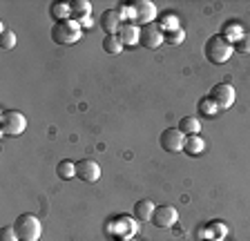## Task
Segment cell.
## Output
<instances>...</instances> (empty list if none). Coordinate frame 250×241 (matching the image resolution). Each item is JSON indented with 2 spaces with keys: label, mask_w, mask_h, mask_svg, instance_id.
Returning a JSON list of instances; mask_svg holds the SVG:
<instances>
[{
  "label": "cell",
  "mask_w": 250,
  "mask_h": 241,
  "mask_svg": "<svg viewBox=\"0 0 250 241\" xmlns=\"http://www.w3.org/2000/svg\"><path fill=\"white\" fill-rule=\"evenodd\" d=\"M232 52H234L232 42H228L221 34L210 36L208 42H206V58H208V63H212V65L228 63L230 56H232Z\"/></svg>",
  "instance_id": "1"
},
{
  "label": "cell",
  "mask_w": 250,
  "mask_h": 241,
  "mask_svg": "<svg viewBox=\"0 0 250 241\" xmlns=\"http://www.w3.org/2000/svg\"><path fill=\"white\" fill-rule=\"evenodd\" d=\"M81 36H83V27L78 25L74 18L54 22L52 27V40L56 45H74V42L81 40Z\"/></svg>",
  "instance_id": "2"
},
{
  "label": "cell",
  "mask_w": 250,
  "mask_h": 241,
  "mask_svg": "<svg viewBox=\"0 0 250 241\" xmlns=\"http://www.w3.org/2000/svg\"><path fill=\"white\" fill-rule=\"evenodd\" d=\"M14 230L18 235V241H38L42 235L41 219L34 215H21L14 221Z\"/></svg>",
  "instance_id": "3"
},
{
  "label": "cell",
  "mask_w": 250,
  "mask_h": 241,
  "mask_svg": "<svg viewBox=\"0 0 250 241\" xmlns=\"http://www.w3.org/2000/svg\"><path fill=\"white\" fill-rule=\"evenodd\" d=\"M27 130V119L22 112L18 110H5L0 114V132L5 137H21L22 132Z\"/></svg>",
  "instance_id": "4"
},
{
  "label": "cell",
  "mask_w": 250,
  "mask_h": 241,
  "mask_svg": "<svg viewBox=\"0 0 250 241\" xmlns=\"http://www.w3.org/2000/svg\"><path fill=\"white\" fill-rule=\"evenodd\" d=\"M210 99L217 103L219 110H228L234 105V99H237V92L230 83H217L212 89H210Z\"/></svg>",
  "instance_id": "5"
},
{
  "label": "cell",
  "mask_w": 250,
  "mask_h": 241,
  "mask_svg": "<svg viewBox=\"0 0 250 241\" xmlns=\"http://www.w3.org/2000/svg\"><path fill=\"white\" fill-rule=\"evenodd\" d=\"M159 143H161V147L166 152L177 154V152H181L183 145H186V134H183L179 127H167V130H163L161 137H159Z\"/></svg>",
  "instance_id": "6"
},
{
  "label": "cell",
  "mask_w": 250,
  "mask_h": 241,
  "mask_svg": "<svg viewBox=\"0 0 250 241\" xmlns=\"http://www.w3.org/2000/svg\"><path fill=\"white\" fill-rule=\"evenodd\" d=\"M139 42L143 45V47H147V49H156V47H161L163 42H166V32H163L159 25L150 22V25L141 27V38H139Z\"/></svg>",
  "instance_id": "7"
},
{
  "label": "cell",
  "mask_w": 250,
  "mask_h": 241,
  "mask_svg": "<svg viewBox=\"0 0 250 241\" xmlns=\"http://www.w3.org/2000/svg\"><path fill=\"white\" fill-rule=\"evenodd\" d=\"M76 177L85 183H96L101 179V165L92 159H81L76 163Z\"/></svg>",
  "instance_id": "8"
},
{
  "label": "cell",
  "mask_w": 250,
  "mask_h": 241,
  "mask_svg": "<svg viewBox=\"0 0 250 241\" xmlns=\"http://www.w3.org/2000/svg\"><path fill=\"white\" fill-rule=\"evenodd\" d=\"M132 7H134V22L139 27L150 25V22L156 18V7H154V2H150V0H136Z\"/></svg>",
  "instance_id": "9"
},
{
  "label": "cell",
  "mask_w": 250,
  "mask_h": 241,
  "mask_svg": "<svg viewBox=\"0 0 250 241\" xmlns=\"http://www.w3.org/2000/svg\"><path fill=\"white\" fill-rule=\"evenodd\" d=\"M179 219V212L174 205H156L154 217H152V223L156 228H172Z\"/></svg>",
  "instance_id": "10"
},
{
  "label": "cell",
  "mask_w": 250,
  "mask_h": 241,
  "mask_svg": "<svg viewBox=\"0 0 250 241\" xmlns=\"http://www.w3.org/2000/svg\"><path fill=\"white\" fill-rule=\"evenodd\" d=\"M116 36H119L121 42H123V45H127V47H132V45H139L141 27L136 25V22H123Z\"/></svg>",
  "instance_id": "11"
},
{
  "label": "cell",
  "mask_w": 250,
  "mask_h": 241,
  "mask_svg": "<svg viewBox=\"0 0 250 241\" xmlns=\"http://www.w3.org/2000/svg\"><path fill=\"white\" fill-rule=\"evenodd\" d=\"M121 25H123V22H121V14L116 9H109L101 16V27L105 29V36H114V34H119Z\"/></svg>",
  "instance_id": "12"
},
{
  "label": "cell",
  "mask_w": 250,
  "mask_h": 241,
  "mask_svg": "<svg viewBox=\"0 0 250 241\" xmlns=\"http://www.w3.org/2000/svg\"><path fill=\"white\" fill-rule=\"evenodd\" d=\"M154 210H156L154 201L141 199L139 203L134 205V217H136L139 221H152V217H154Z\"/></svg>",
  "instance_id": "13"
},
{
  "label": "cell",
  "mask_w": 250,
  "mask_h": 241,
  "mask_svg": "<svg viewBox=\"0 0 250 241\" xmlns=\"http://www.w3.org/2000/svg\"><path fill=\"white\" fill-rule=\"evenodd\" d=\"M49 14H52L54 22L69 20V18H72V5H69V2H52Z\"/></svg>",
  "instance_id": "14"
},
{
  "label": "cell",
  "mask_w": 250,
  "mask_h": 241,
  "mask_svg": "<svg viewBox=\"0 0 250 241\" xmlns=\"http://www.w3.org/2000/svg\"><path fill=\"white\" fill-rule=\"evenodd\" d=\"M203 147H206L203 139L199 137V134H190V137H186V145H183V152L190 154V157H199V154L203 152Z\"/></svg>",
  "instance_id": "15"
},
{
  "label": "cell",
  "mask_w": 250,
  "mask_h": 241,
  "mask_svg": "<svg viewBox=\"0 0 250 241\" xmlns=\"http://www.w3.org/2000/svg\"><path fill=\"white\" fill-rule=\"evenodd\" d=\"M72 16L74 20H83V18L92 16V5L87 0H74L72 2Z\"/></svg>",
  "instance_id": "16"
},
{
  "label": "cell",
  "mask_w": 250,
  "mask_h": 241,
  "mask_svg": "<svg viewBox=\"0 0 250 241\" xmlns=\"http://www.w3.org/2000/svg\"><path fill=\"white\" fill-rule=\"evenodd\" d=\"M197 110H199V116H206V119H214L217 116V112H219V107H217V103H214L210 96H206V99H201L197 103Z\"/></svg>",
  "instance_id": "17"
},
{
  "label": "cell",
  "mask_w": 250,
  "mask_h": 241,
  "mask_svg": "<svg viewBox=\"0 0 250 241\" xmlns=\"http://www.w3.org/2000/svg\"><path fill=\"white\" fill-rule=\"evenodd\" d=\"M179 130H181L186 137L199 134V132H201V120H199L197 116H186V119H181V123H179Z\"/></svg>",
  "instance_id": "18"
},
{
  "label": "cell",
  "mask_w": 250,
  "mask_h": 241,
  "mask_svg": "<svg viewBox=\"0 0 250 241\" xmlns=\"http://www.w3.org/2000/svg\"><path fill=\"white\" fill-rule=\"evenodd\" d=\"M221 36H224L228 42H234V40H239V38L244 36V29H241L239 22L230 20V22H226L224 25V34H221Z\"/></svg>",
  "instance_id": "19"
},
{
  "label": "cell",
  "mask_w": 250,
  "mask_h": 241,
  "mask_svg": "<svg viewBox=\"0 0 250 241\" xmlns=\"http://www.w3.org/2000/svg\"><path fill=\"white\" fill-rule=\"evenodd\" d=\"M56 174L62 179V181H69V179H74L76 177V163L74 161H61L58 163V168H56Z\"/></svg>",
  "instance_id": "20"
},
{
  "label": "cell",
  "mask_w": 250,
  "mask_h": 241,
  "mask_svg": "<svg viewBox=\"0 0 250 241\" xmlns=\"http://www.w3.org/2000/svg\"><path fill=\"white\" fill-rule=\"evenodd\" d=\"M123 47H125V45L121 42V38L116 36V34H114V36H105L103 38V49L107 54H121V52H123Z\"/></svg>",
  "instance_id": "21"
},
{
  "label": "cell",
  "mask_w": 250,
  "mask_h": 241,
  "mask_svg": "<svg viewBox=\"0 0 250 241\" xmlns=\"http://www.w3.org/2000/svg\"><path fill=\"white\" fill-rule=\"evenodd\" d=\"M0 47L2 49H14L16 47V34L2 25V34H0Z\"/></svg>",
  "instance_id": "22"
},
{
  "label": "cell",
  "mask_w": 250,
  "mask_h": 241,
  "mask_svg": "<svg viewBox=\"0 0 250 241\" xmlns=\"http://www.w3.org/2000/svg\"><path fill=\"white\" fill-rule=\"evenodd\" d=\"M183 40H186V32H183V27H177V29L166 32V42L167 45H181Z\"/></svg>",
  "instance_id": "23"
},
{
  "label": "cell",
  "mask_w": 250,
  "mask_h": 241,
  "mask_svg": "<svg viewBox=\"0 0 250 241\" xmlns=\"http://www.w3.org/2000/svg\"><path fill=\"white\" fill-rule=\"evenodd\" d=\"M232 47H234V52H239V54H250V32H244V36L239 40L232 42Z\"/></svg>",
  "instance_id": "24"
},
{
  "label": "cell",
  "mask_w": 250,
  "mask_h": 241,
  "mask_svg": "<svg viewBox=\"0 0 250 241\" xmlns=\"http://www.w3.org/2000/svg\"><path fill=\"white\" fill-rule=\"evenodd\" d=\"M0 239H2V241H18V235H16L14 225H5V228H2V235H0Z\"/></svg>",
  "instance_id": "25"
},
{
  "label": "cell",
  "mask_w": 250,
  "mask_h": 241,
  "mask_svg": "<svg viewBox=\"0 0 250 241\" xmlns=\"http://www.w3.org/2000/svg\"><path fill=\"white\" fill-rule=\"evenodd\" d=\"M76 22H78V25H81V27H83V29H89V27H94L92 16H89V18H83V20H76Z\"/></svg>",
  "instance_id": "26"
},
{
  "label": "cell",
  "mask_w": 250,
  "mask_h": 241,
  "mask_svg": "<svg viewBox=\"0 0 250 241\" xmlns=\"http://www.w3.org/2000/svg\"><path fill=\"white\" fill-rule=\"evenodd\" d=\"M201 241H212V239H201Z\"/></svg>",
  "instance_id": "27"
}]
</instances>
